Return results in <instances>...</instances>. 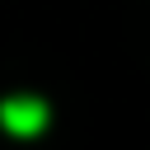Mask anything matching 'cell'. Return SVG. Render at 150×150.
<instances>
[{
	"mask_svg": "<svg viewBox=\"0 0 150 150\" xmlns=\"http://www.w3.org/2000/svg\"><path fill=\"white\" fill-rule=\"evenodd\" d=\"M0 127L9 136H38L47 127V103L33 98V94H9L0 103Z\"/></svg>",
	"mask_w": 150,
	"mask_h": 150,
	"instance_id": "cell-1",
	"label": "cell"
}]
</instances>
